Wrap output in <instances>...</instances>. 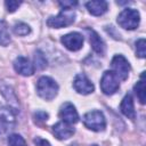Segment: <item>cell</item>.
Wrapping results in <instances>:
<instances>
[{
  "label": "cell",
  "instance_id": "1",
  "mask_svg": "<svg viewBox=\"0 0 146 146\" xmlns=\"http://www.w3.org/2000/svg\"><path fill=\"white\" fill-rule=\"evenodd\" d=\"M36 91L41 98L46 100H51L56 97L58 92V84L49 76H41L36 83Z\"/></svg>",
  "mask_w": 146,
  "mask_h": 146
},
{
  "label": "cell",
  "instance_id": "2",
  "mask_svg": "<svg viewBox=\"0 0 146 146\" xmlns=\"http://www.w3.org/2000/svg\"><path fill=\"white\" fill-rule=\"evenodd\" d=\"M139 21H140V15L133 8H125L117 16L119 25L125 30L137 29L139 25Z\"/></svg>",
  "mask_w": 146,
  "mask_h": 146
},
{
  "label": "cell",
  "instance_id": "3",
  "mask_svg": "<svg viewBox=\"0 0 146 146\" xmlns=\"http://www.w3.org/2000/svg\"><path fill=\"white\" fill-rule=\"evenodd\" d=\"M83 124L92 131H103L106 127L105 116L100 111H91L84 114Z\"/></svg>",
  "mask_w": 146,
  "mask_h": 146
},
{
  "label": "cell",
  "instance_id": "4",
  "mask_svg": "<svg viewBox=\"0 0 146 146\" xmlns=\"http://www.w3.org/2000/svg\"><path fill=\"white\" fill-rule=\"evenodd\" d=\"M75 19V13L72 9H62V11L57 16L49 17L47 21V25L55 29H60L71 25Z\"/></svg>",
  "mask_w": 146,
  "mask_h": 146
},
{
  "label": "cell",
  "instance_id": "5",
  "mask_svg": "<svg viewBox=\"0 0 146 146\" xmlns=\"http://www.w3.org/2000/svg\"><path fill=\"white\" fill-rule=\"evenodd\" d=\"M112 72L116 75L117 79L125 80L130 72V64L122 55H115L111 62Z\"/></svg>",
  "mask_w": 146,
  "mask_h": 146
},
{
  "label": "cell",
  "instance_id": "6",
  "mask_svg": "<svg viewBox=\"0 0 146 146\" xmlns=\"http://www.w3.org/2000/svg\"><path fill=\"white\" fill-rule=\"evenodd\" d=\"M120 87L119 79L112 71H105L102 80H100V88L105 95H113Z\"/></svg>",
  "mask_w": 146,
  "mask_h": 146
},
{
  "label": "cell",
  "instance_id": "7",
  "mask_svg": "<svg viewBox=\"0 0 146 146\" xmlns=\"http://www.w3.org/2000/svg\"><path fill=\"white\" fill-rule=\"evenodd\" d=\"M60 41L71 51H78L83 46V36L78 32H71L68 34L63 35Z\"/></svg>",
  "mask_w": 146,
  "mask_h": 146
},
{
  "label": "cell",
  "instance_id": "8",
  "mask_svg": "<svg viewBox=\"0 0 146 146\" xmlns=\"http://www.w3.org/2000/svg\"><path fill=\"white\" fill-rule=\"evenodd\" d=\"M59 116L63 120V122L68 123V124H74L79 121V114H78L74 105L71 103H64L60 106Z\"/></svg>",
  "mask_w": 146,
  "mask_h": 146
},
{
  "label": "cell",
  "instance_id": "9",
  "mask_svg": "<svg viewBox=\"0 0 146 146\" xmlns=\"http://www.w3.org/2000/svg\"><path fill=\"white\" fill-rule=\"evenodd\" d=\"M73 87L79 94H82V95L91 94L94 91V89H95L92 82L83 73H80V74H78L75 76L74 82H73Z\"/></svg>",
  "mask_w": 146,
  "mask_h": 146
},
{
  "label": "cell",
  "instance_id": "10",
  "mask_svg": "<svg viewBox=\"0 0 146 146\" xmlns=\"http://www.w3.org/2000/svg\"><path fill=\"white\" fill-rule=\"evenodd\" d=\"M15 125V114L9 108H0V133L11 130Z\"/></svg>",
  "mask_w": 146,
  "mask_h": 146
},
{
  "label": "cell",
  "instance_id": "11",
  "mask_svg": "<svg viewBox=\"0 0 146 146\" xmlns=\"http://www.w3.org/2000/svg\"><path fill=\"white\" fill-rule=\"evenodd\" d=\"M86 32L89 35V42H90L94 51L100 56H104L105 50H106V46H105V42L103 41V39L99 36V34L91 29H86Z\"/></svg>",
  "mask_w": 146,
  "mask_h": 146
},
{
  "label": "cell",
  "instance_id": "12",
  "mask_svg": "<svg viewBox=\"0 0 146 146\" xmlns=\"http://www.w3.org/2000/svg\"><path fill=\"white\" fill-rule=\"evenodd\" d=\"M14 68L17 73L24 76H30L34 73V66L30 63V60L23 56H18L14 62Z\"/></svg>",
  "mask_w": 146,
  "mask_h": 146
},
{
  "label": "cell",
  "instance_id": "13",
  "mask_svg": "<svg viewBox=\"0 0 146 146\" xmlns=\"http://www.w3.org/2000/svg\"><path fill=\"white\" fill-rule=\"evenodd\" d=\"M52 130H54L55 136H56L58 139H67V138H70L71 136H73V133H74V131H75L74 128L71 127V124L65 123V122H63V121L57 122L56 124H54Z\"/></svg>",
  "mask_w": 146,
  "mask_h": 146
},
{
  "label": "cell",
  "instance_id": "14",
  "mask_svg": "<svg viewBox=\"0 0 146 146\" xmlns=\"http://www.w3.org/2000/svg\"><path fill=\"white\" fill-rule=\"evenodd\" d=\"M86 7L88 9V11L95 16H100L104 13L107 11V2L103 1V0H97V1H89L86 3Z\"/></svg>",
  "mask_w": 146,
  "mask_h": 146
},
{
  "label": "cell",
  "instance_id": "15",
  "mask_svg": "<svg viewBox=\"0 0 146 146\" xmlns=\"http://www.w3.org/2000/svg\"><path fill=\"white\" fill-rule=\"evenodd\" d=\"M120 110L121 112L129 119H135L136 117V112H135V107H133V100L131 95H125L124 98L121 102L120 105Z\"/></svg>",
  "mask_w": 146,
  "mask_h": 146
},
{
  "label": "cell",
  "instance_id": "16",
  "mask_svg": "<svg viewBox=\"0 0 146 146\" xmlns=\"http://www.w3.org/2000/svg\"><path fill=\"white\" fill-rule=\"evenodd\" d=\"M145 72H143L141 74V80L137 82V84H135V92L139 99V102L141 104H145L146 100V86H145V79H144V74Z\"/></svg>",
  "mask_w": 146,
  "mask_h": 146
},
{
  "label": "cell",
  "instance_id": "17",
  "mask_svg": "<svg viewBox=\"0 0 146 146\" xmlns=\"http://www.w3.org/2000/svg\"><path fill=\"white\" fill-rule=\"evenodd\" d=\"M10 42V33L8 25L6 24L5 21L0 19V44L1 46H7Z\"/></svg>",
  "mask_w": 146,
  "mask_h": 146
},
{
  "label": "cell",
  "instance_id": "18",
  "mask_svg": "<svg viewBox=\"0 0 146 146\" xmlns=\"http://www.w3.org/2000/svg\"><path fill=\"white\" fill-rule=\"evenodd\" d=\"M8 146H26V143L21 135L13 133L8 137Z\"/></svg>",
  "mask_w": 146,
  "mask_h": 146
},
{
  "label": "cell",
  "instance_id": "19",
  "mask_svg": "<svg viewBox=\"0 0 146 146\" xmlns=\"http://www.w3.org/2000/svg\"><path fill=\"white\" fill-rule=\"evenodd\" d=\"M14 32L17 35H27L31 32V29L27 24H25L23 22H18L14 25Z\"/></svg>",
  "mask_w": 146,
  "mask_h": 146
},
{
  "label": "cell",
  "instance_id": "20",
  "mask_svg": "<svg viewBox=\"0 0 146 146\" xmlns=\"http://www.w3.org/2000/svg\"><path fill=\"white\" fill-rule=\"evenodd\" d=\"M34 63H35V67L38 70H43L47 66V59L40 50H36V52L34 55Z\"/></svg>",
  "mask_w": 146,
  "mask_h": 146
},
{
  "label": "cell",
  "instance_id": "21",
  "mask_svg": "<svg viewBox=\"0 0 146 146\" xmlns=\"http://www.w3.org/2000/svg\"><path fill=\"white\" fill-rule=\"evenodd\" d=\"M136 52L137 56L140 58H144L146 55V41L145 39H139L136 41Z\"/></svg>",
  "mask_w": 146,
  "mask_h": 146
},
{
  "label": "cell",
  "instance_id": "22",
  "mask_svg": "<svg viewBox=\"0 0 146 146\" xmlns=\"http://www.w3.org/2000/svg\"><path fill=\"white\" fill-rule=\"evenodd\" d=\"M21 1H14V0H9V1H6L5 2V6L7 8V10L9 13H14L19 6H21Z\"/></svg>",
  "mask_w": 146,
  "mask_h": 146
},
{
  "label": "cell",
  "instance_id": "23",
  "mask_svg": "<svg viewBox=\"0 0 146 146\" xmlns=\"http://www.w3.org/2000/svg\"><path fill=\"white\" fill-rule=\"evenodd\" d=\"M58 3L62 7V9H73V7L78 5L76 1H59Z\"/></svg>",
  "mask_w": 146,
  "mask_h": 146
},
{
  "label": "cell",
  "instance_id": "24",
  "mask_svg": "<svg viewBox=\"0 0 146 146\" xmlns=\"http://www.w3.org/2000/svg\"><path fill=\"white\" fill-rule=\"evenodd\" d=\"M34 117L38 121H47L48 117H49V115H48V113H46L43 111H38V112L34 113Z\"/></svg>",
  "mask_w": 146,
  "mask_h": 146
},
{
  "label": "cell",
  "instance_id": "25",
  "mask_svg": "<svg viewBox=\"0 0 146 146\" xmlns=\"http://www.w3.org/2000/svg\"><path fill=\"white\" fill-rule=\"evenodd\" d=\"M33 141H34V144H35L36 146H51L48 140H46V139H43V138H41V137H35Z\"/></svg>",
  "mask_w": 146,
  "mask_h": 146
},
{
  "label": "cell",
  "instance_id": "26",
  "mask_svg": "<svg viewBox=\"0 0 146 146\" xmlns=\"http://www.w3.org/2000/svg\"><path fill=\"white\" fill-rule=\"evenodd\" d=\"M68 146H78L76 144H71V145H68Z\"/></svg>",
  "mask_w": 146,
  "mask_h": 146
},
{
  "label": "cell",
  "instance_id": "27",
  "mask_svg": "<svg viewBox=\"0 0 146 146\" xmlns=\"http://www.w3.org/2000/svg\"><path fill=\"white\" fill-rule=\"evenodd\" d=\"M92 146H98V145H92Z\"/></svg>",
  "mask_w": 146,
  "mask_h": 146
}]
</instances>
